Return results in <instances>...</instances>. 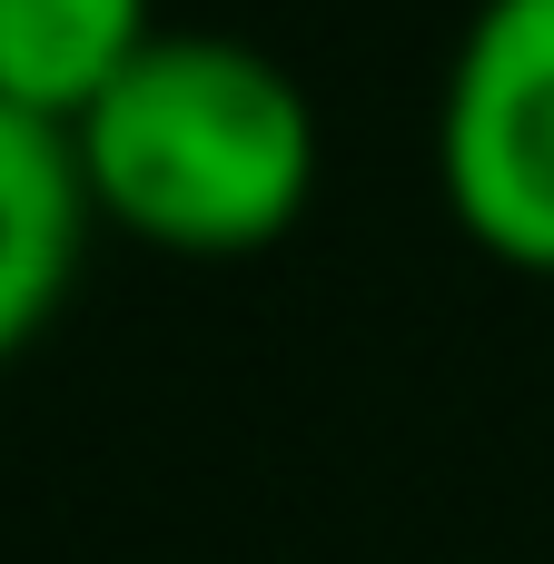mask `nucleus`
<instances>
[{
	"label": "nucleus",
	"instance_id": "f257e3e1",
	"mask_svg": "<svg viewBox=\"0 0 554 564\" xmlns=\"http://www.w3.org/2000/svg\"><path fill=\"white\" fill-rule=\"evenodd\" d=\"M89 208L159 258L278 248L327 169L317 99L287 59L228 30H159L69 129Z\"/></svg>",
	"mask_w": 554,
	"mask_h": 564
},
{
	"label": "nucleus",
	"instance_id": "f03ea898",
	"mask_svg": "<svg viewBox=\"0 0 554 564\" xmlns=\"http://www.w3.org/2000/svg\"><path fill=\"white\" fill-rule=\"evenodd\" d=\"M436 198L476 258L554 278V0H476L436 89Z\"/></svg>",
	"mask_w": 554,
	"mask_h": 564
},
{
	"label": "nucleus",
	"instance_id": "7ed1b4c3",
	"mask_svg": "<svg viewBox=\"0 0 554 564\" xmlns=\"http://www.w3.org/2000/svg\"><path fill=\"white\" fill-rule=\"evenodd\" d=\"M89 228H99V208H89L69 129L0 99V367L69 307Z\"/></svg>",
	"mask_w": 554,
	"mask_h": 564
},
{
	"label": "nucleus",
	"instance_id": "20e7f679",
	"mask_svg": "<svg viewBox=\"0 0 554 564\" xmlns=\"http://www.w3.org/2000/svg\"><path fill=\"white\" fill-rule=\"evenodd\" d=\"M149 40L159 0H0V99L50 129H79Z\"/></svg>",
	"mask_w": 554,
	"mask_h": 564
}]
</instances>
